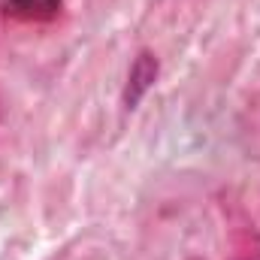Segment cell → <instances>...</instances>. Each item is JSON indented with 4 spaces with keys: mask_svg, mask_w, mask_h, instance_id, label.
I'll return each instance as SVG.
<instances>
[{
    "mask_svg": "<svg viewBox=\"0 0 260 260\" xmlns=\"http://www.w3.org/2000/svg\"><path fill=\"white\" fill-rule=\"evenodd\" d=\"M64 0H6L3 12L18 21H49L61 12Z\"/></svg>",
    "mask_w": 260,
    "mask_h": 260,
    "instance_id": "7a4b0ae2",
    "label": "cell"
},
{
    "mask_svg": "<svg viewBox=\"0 0 260 260\" xmlns=\"http://www.w3.org/2000/svg\"><path fill=\"white\" fill-rule=\"evenodd\" d=\"M154 79H157V61H154L148 52H142V55L136 58V64L130 67L124 103H127V106H136V103L142 100V94L151 88V82H154Z\"/></svg>",
    "mask_w": 260,
    "mask_h": 260,
    "instance_id": "6da1fadb",
    "label": "cell"
}]
</instances>
